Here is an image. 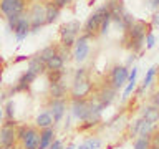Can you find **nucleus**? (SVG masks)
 I'll return each mask as SVG.
<instances>
[{"instance_id": "7c9ffc66", "label": "nucleus", "mask_w": 159, "mask_h": 149, "mask_svg": "<svg viewBox=\"0 0 159 149\" xmlns=\"http://www.w3.org/2000/svg\"><path fill=\"white\" fill-rule=\"evenodd\" d=\"M134 88H136V79H134V81H129V83H128V86H126V89H124V93H123V99H126L129 94L134 91Z\"/></svg>"}, {"instance_id": "c03bdc74", "label": "nucleus", "mask_w": 159, "mask_h": 149, "mask_svg": "<svg viewBox=\"0 0 159 149\" xmlns=\"http://www.w3.org/2000/svg\"><path fill=\"white\" fill-rule=\"evenodd\" d=\"M0 86H2V68H0Z\"/></svg>"}, {"instance_id": "39448f33", "label": "nucleus", "mask_w": 159, "mask_h": 149, "mask_svg": "<svg viewBox=\"0 0 159 149\" xmlns=\"http://www.w3.org/2000/svg\"><path fill=\"white\" fill-rule=\"evenodd\" d=\"M129 79V70L128 66H123V65H116L111 71H109V76H108V83L111 84V86L116 89L123 88L124 83H126Z\"/></svg>"}, {"instance_id": "20e7f679", "label": "nucleus", "mask_w": 159, "mask_h": 149, "mask_svg": "<svg viewBox=\"0 0 159 149\" xmlns=\"http://www.w3.org/2000/svg\"><path fill=\"white\" fill-rule=\"evenodd\" d=\"M91 91H93V83L89 79V76L78 78V79H73V86L70 89V96H71V99L86 98L91 94Z\"/></svg>"}, {"instance_id": "cd10ccee", "label": "nucleus", "mask_w": 159, "mask_h": 149, "mask_svg": "<svg viewBox=\"0 0 159 149\" xmlns=\"http://www.w3.org/2000/svg\"><path fill=\"white\" fill-rule=\"evenodd\" d=\"M111 13H106V17H104V20L101 22V27H99V35H106L108 33V28H109V23H111Z\"/></svg>"}, {"instance_id": "412c9836", "label": "nucleus", "mask_w": 159, "mask_h": 149, "mask_svg": "<svg viewBox=\"0 0 159 149\" xmlns=\"http://www.w3.org/2000/svg\"><path fill=\"white\" fill-rule=\"evenodd\" d=\"M63 66H65V61L61 60V56L57 53V55H55V56L47 63V71H58V70H63Z\"/></svg>"}, {"instance_id": "f257e3e1", "label": "nucleus", "mask_w": 159, "mask_h": 149, "mask_svg": "<svg viewBox=\"0 0 159 149\" xmlns=\"http://www.w3.org/2000/svg\"><path fill=\"white\" fill-rule=\"evenodd\" d=\"M106 13H108L106 5H103V7H99V8L94 10L93 15L86 20V23H84L83 35H86L88 38H91L96 33H99V27H101V22L104 20V17H106Z\"/></svg>"}, {"instance_id": "37998d69", "label": "nucleus", "mask_w": 159, "mask_h": 149, "mask_svg": "<svg viewBox=\"0 0 159 149\" xmlns=\"http://www.w3.org/2000/svg\"><path fill=\"white\" fill-rule=\"evenodd\" d=\"M76 149H89V147H88V146H86V144H81V146H78V147H76Z\"/></svg>"}, {"instance_id": "bb28decb", "label": "nucleus", "mask_w": 159, "mask_h": 149, "mask_svg": "<svg viewBox=\"0 0 159 149\" xmlns=\"http://www.w3.org/2000/svg\"><path fill=\"white\" fill-rule=\"evenodd\" d=\"M50 83H58L63 81V70H58V71H47Z\"/></svg>"}, {"instance_id": "ea45409f", "label": "nucleus", "mask_w": 159, "mask_h": 149, "mask_svg": "<svg viewBox=\"0 0 159 149\" xmlns=\"http://www.w3.org/2000/svg\"><path fill=\"white\" fill-rule=\"evenodd\" d=\"M152 23H154V25H159V13H156V15L152 17Z\"/></svg>"}, {"instance_id": "49530a36", "label": "nucleus", "mask_w": 159, "mask_h": 149, "mask_svg": "<svg viewBox=\"0 0 159 149\" xmlns=\"http://www.w3.org/2000/svg\"><path fill=\"white\" fill-rule=\"evenodd\" d=\"M15 149H18V147H15ZM20 149H22V147H20Z\"/></svg>"}, {"instance_id": "6e6552de", "label": "nucleus", "mask_w": 159, "mask_h": 149, "mask_svg": "<svg viewBox=\"0 0 159 149\" xmlns=\"http://www.w3.org/2000/svg\"><path fill=\"white\" fill-rule=\"evenodd\" d=\"M88 37L86 35H80L76 38V43H75V52H73V58L76 60V61H84L86 56L89 55V43H88Z\"/></svg>"}, {"instance_id": "4468645a", "label": "nucleus", "mask_w": 159, "mask_h": 149, "mask_svg": "<svg viewBox=\"0 0 159 149\" xmlns=\"http://www.w3.org/2000/svg\"><path fill=\"white\" fill-rule=\"evenodd\" d=\"M30 30H32V27H30L28 17L22 15V17H20V20L17 22V25H15V28H13V33H15V37H17L18 42H22V40L27 38V35L30 33Z\"/></svg>"}, {"instance_id": "aec40b11", "label": "nucleus", "mask_w": 159, "mask_h": 149, "mask_svg": "<svg viewBox=\"0 0 159 149\" xmlns=\"http://www.w3.org/2000/svg\"><path fill=\"white\" fill-rule=\"evenodd\" d=\"M57 53H58V48H57V47H53V45H50V47H45L42 52L38 53V58L42 60L45 65H47V63H48L50 60H52Z\"/></svg>"}, {"instance_id": "7ed1b4c3", "label": "nucleus", "mask_w": 159, "mask_h": 149, "mask_svg": "<svg viewBox=\"0 0 159 149\" xmlns=\"http://www.w3.org/2000/svg\"><path fill=\"white\" fill-rule=\"evenodd\" d=\"M28 20H30V27L32 33H37L40 28L47 23V5L43 3H33L32 10H30V15H28Z\"/></svg>"}, {"instance_id": "f3484780", "label": "nucleus", "mask_w": 159, "mask_h": 149, "mask_svg": "<svg viewBox=\"0 0 159 149\" xmlns=\"http://www.w3.org/2000/svg\"><path fill=\"white\" fill-rule=\"evenodd\" d=\"M50 98L52 99H65L66 98V86L63 81L50 83Z\"/></svg>"}, {"instance_id": "9b49d317", "label": "nucleus", "mask_w": 159, "mask_h": 149, "mask_svg": "<svg viewBox=\"0 0 159 149\" xmlns=\"http://www.w3.org/2000/svg\"><path fill=\"white\" fill-rule=\"evenodd\" d=\"M37 79V74H33L32 71H25L22 76L18 78V81H17V84L10 89V94H15V93H20V91H27V89L32 86V83Z\"/></svg>"}, {"instance_id": "72a5a7b5", "label": "nucleus", "mask_w": 159, "mask_h": 149, "mask_svg": "<svg viewBox=\"0 0 159 149\" xmlns=\"http://www.w3.org/2000/svg\"><path fill=\"white\" fill-rule=\"evenodd\" d=\"M144 119L143 118H139L136 123H134V126L131 128V136H136V134H139V129H141V124H143Z\"/></svg>"}, {"instance_id": "a211bd4d", "label": "nucleus", "mask_w": 159, "mask_h": 149, "mask_svg": "<svg viewBox=\"0 0 159 149\" xmlns=\"http://www.w3.org/2000/svg\"><path fill=\"white\" fill-rule=\"evenodd\" d=\"M28 71H32L33 74L40 76V74L47 73V65H45L38 56H33V58H30V61H28Z\"/></svg>"}, {"instance_id": "2eb2a0df", "label": "nucleus", "mask_w": 159, "mask_h": 149, "mask_svg": "<svg viewBox=\"0 0 159 149\" xmlns=\"http://www.w3.org/2000/svg\"><path fill=\"white\" fill-rule=\"evenodd\" d=\"M55 126V121H53V116L50 114V111H42L35 118V128L38 129H47V128H53Z\"/></svg>"}, {"instance_id": "a18cd8bd", "label": "nucleus", "mask_w": 159, "mask_h": 149, "mask_svg": "<svg viewBox=\"0 0 159 149\" xmlns=\"http://www.w3.org/2000/svg\"><path fill=\"white\" fill-rule=\"evenodd\" d=\"M65 149H76V147H75V146H66Z\"/></svg>"}, {"instance_id": "1a4fd4ad", "label": "nucleus", "mask_w": 159, "mask_h": 149, "mask_svg": "<svg viewBox=\"0 0 159 149\" xmlns=\"http://www.w3.org/2000/svg\"><path fill=\"white\" fill-rule=\"evenodd\" d=\"M94 98H96L98 101L106 108V106H109V104L114 101V98H116V89H114L111 84L106 81L101 88L98 89V93H96V96H94Z\"/></svg>"}, {"instance_id": "0eeeda50", "label": "nucleus", "mask_w": 159, "mask_h": 149, "mask_svg": "<svg viewBox=\"0 0 159 149\" xmlns=\"http://www.w3.org/2000/svg\"><path fill=\"white\" fill-rule=\"evenodd\" d=\"M25 0H2L0 2V12L8 15H23Z\"/></svg>"}, {"instance_id": "e433bc0d", "label": "nucleus", "mask_w": 159, "mask_h": 149, "mask_svg": "<svg viewBox=\"0 0 159 149\" xmlns=\"http://www.w3.org/2000/svg\"><path fill=\"white\" fill-rule=\"evenodd\" d=\"M48 149H63V142L60 141V139H55V141L52 142V146H50Z\"/></svg>"}, {"instance_id": "423d86ee", "label": "nucleus", "mask_w": 159, "mask_h": 149, "mask_svg": "<svg viewBox=\"0 0 159 149\" xmlns=\"http://www.w3.org/2000/svg\"><path fill=\"white\" fill-rule=\"evenodd\" d=\"M71 114L78 121H86L89 116V99L88 98L71 99Z\"/></svg>"}, {"instance_id": "393cba45", "label": "nucleus", "mask_w": 159, "mask_h": 149, "mask_svg": "<svg viewBox=\"0 0 159 149\" xmlns=\"http://www.w3.org/2000/svg\"><path fill=\"white\" fill-rule=\"evenodd\" d=\"M156 71H157V66H151V68L148 70L146 76H144V81H143V86H144V88H148L149 84H151V81H152V78L156 76Z\"/></svg>"}, {"instance_id": "c85d7f7f", "label": "nucleus", "mask_w": 159, "mask_h": 149, "mask_svg": "<svg viewBox=\"0 0 159 149\" xmlns=\"http://www.w3.org/2000/svg\"><path fill=\"white\" fill-rule=\"evenodd\" d=\"M28 128L30 126H27V124H20V126H17V141L18 142H22L25 139V136H27V133H28Z\"/></svg>"}, {"instance_id": "a878e982", "label": "nucleus", "mask_w": 159, "mask_h": 149, "mask_svg": "<svg viewBox=\"0 0 159 149\" xmlns=\"http://www.w3.org/2000/svg\"><path fill=\"white\" fill-rule=\"evenodd\" d=\"M134 149H151V141L148 138H138L134 141Z\"/></svg>"}, {"instance_id": "c9c22d12", "label": "nucleus", "mask_w": 159, "mask_h": 149, "mask_svg": "<svg viewBox=\"0 0 159 149\" xmlns=\"http://www.w3.org/2000/svg\"><path fill=\"white\" fill-rule=\"evenodd\" d=\"M86 76H88L86 68H78L76 73H75V79H78V78H86Z\"/></svg>"}, {"instance_id": "6ab92c4d", "label": "nucleus", "mask_w": 159, "mask_h": 149, "mask_svg": "<svg viewBox=\"0 0 159 149\" xmlns=\"http://www.w3.org/2000/svg\"><path fill=\"white\" fill-rule=\"evenodd\" d=\"M144 121L148 123H152V124H157L159 123V106H148L143 109V116H141Z\"/></svg>"}, {"instance_id": "79ce46f5", "label": "nucleus", "mask_w": 159, "mask_h": 149, "mask_svg": "<svg viewBox=\"0 0 159 149\" xmlns=\"http://www.w3.org/2000/svg\"><path fill=\"white\" fill-rule=\"evenodd\" d=\"M2 119H3V108H0V123H2Z\"/></svg>"}, {"instance_id": "f704fd0d", "label": "nucleus", "mask_w": 159, "mask_h": 149, "mask_svg": "<svg viewBox=\"0 0 159 149\" xmlns=\"http://www.w3.org/2000/svg\"><path fill=\"white\" fill-rule=\"evenodd\" d=\"M70 3H71V0H53V5H55V7H58L60 10L65 8V7H68Z\"/></svg>"}, {"instance_id": "4c0bfd02", "label": "nucleus", "mask_w": 159, "mask_h": 149, "mask_svg": "<svg viewBox=\"0 0 159 149\" xmlns=\"http://www.w3.org/2000/svg\"><path fill=\"white\" fill-rule=\"evenodd\" d=\"M149 8L157 10L159 8V0H149Z\"/></svg>"}, {"instance_id": "f8f14e48", "label": "nucleus", "mask_w": 159, "mask_h": 149, "mask_svg": "<svg viewBox=\"0 0 159 149\" xmlns=\"http://www.w3.org/2000/svg\"><path fill=\"white\" fill-rule=\"evenodd\" d=\"M106 8H108V12L111 13V20L114 23L119 25L121 17L126 13L124 5H123V0H108V2H106Z\"/></svg>"}, {"instance_id": "5701e85b", "label": "nucleus", "mask_w": 159, "mask_h": 149, "mask_svg": "<svg viewBox=\"0 0 159 149\" xmlns=\"http://www.w3.org/2000/svg\"><path fill=\"white\" fill-rule=\"evenodd\" d=\"M60 12H61V10H60L58 7H55L53 2H50L47 5V23H53L55 20L60 17Z\"/></svg>"}, {"instance_id": "4be33fe9", "label": "nucleus", "mask_w": 159, "mask_h": 149, "mask_svg": "<svg viewBox=\"0 0 159 149\" xmlns=\"http://www.w3.org/2000/svg\"><path fill=\"white\" fill-rule=\"evenodd\" d=\"M154 131H156V124L148 123V121H143L141 129H139V138H148V139H151V136L154 134Z\"/></svg>"}, {"instance_id": "2f4dec72", "label": "nucleus", "mask_w": 159, "mask_h": 149, "mask_svg": "<svg viewBox=\"0 0 159 149\" xmlns=\"http://www.w3.org/2000/svg\"><path fill=\"white\" fill-rule=\"evenodd\" d=\"M154 45H156V37L152 35V32H149V33L146 35V48L151 50Z\"/></svg>"}, {"instance_id": "9d476101", "label": "nucleus", "mask_w": 159, "mask_h": 149, "mask_svg": "<svg viewBox=\"0 0 159 149\" xmlns=\"http://www.w3.org/2000/svg\"><path fill=\"white\" fill-rule=\"evenodd\" d=\"M48 111L53 116L55 124L60 123L63 119V116H65V111H66V101H65V99H52V98H50Z\"/></svg>"}, {"instance_id": "c756f323", "label": "nucleus", "mask_w": 159, "mask_h": 149, "mask_svg": "<svg viewBox=\"0 0 159 149\" xmlns=\"http://www.w3.org/2000/svg\"><path fill=\"white\" fill-rule=\"evenodd\" d=\"M84 144H86L89 149H99L103 142H101V139H99V138H89V139H86V142H84Z\"/></svg>"}, {"instance_id": "dca6fc26", "label": "nucleus", "mask_w": 159, "mask_h": 149, "mask_svg": "<svg viewBox=\"0 0 159 149\" xmlns=\"http://www.w3.org/2000/svg\"><path fill=\"white\" fill-rule=\"evenodd\" d=\"M53 141H55V129L53 128L40 129V146H38V149H48L52 146Z\"/></svg>"}, {"instance_id": "473e14b6", "label": "nucleus", "mask_w": 159, "mask_h": 149, "mask_svg": "<svg viewBox=\"0 0 159 149\" xmlns=\"http://www.w3.org/2000/svg\"><path fill=\"white\" fill-rule=\"evenodd\" d=\"M149 141H151V149H159V131H154Z\"/></svg>"}, {"instance_id": "58836bf2", "label": "nucleus", "mask_w": 159, "mask_h": 149, "mask_svg": "<svg viewBox=\"0 0 159 149\" xmlns=\"http://www.w3.org/2000/svg\"><path fill=\"white\" fill-rule=\"evenodd\" d=\"M152 106H159V93H156L154 94V98H152Z\"/></svg>"}, {"instance_id": "a19ab883", "label": "nucleus", "mask_w": 159, "mask_h": 149, "mask_svg": "<svg viewBox=\"0 0 159 149\" xmlns=\"http://www.w3.org/2000/svg\"><path fill=\"white\" fill-rule=\"evenodd\" d=\"M23 60H27V56H25V55H20L18 58H15V63H18V61H23Z\"/></svg>"}, {"instance_id": "de8ad7c7", "label": "nucleus", "mask_w": 159, "mask_h": 149, "mask_svg": "<svg viewBox=\"0 0 159 149\" xmlns=\"http://www.w3.org/2000/svg\"><path fill=\"white\" fill-rule=\"evenodd\" d=\"M0 149H2V147H0Z\"/></svg>"}, {"instance_id": "ddd939ff", "label": "nucleus", "mask_w": 159, "mask_h": 149, "mask_svg": "<svg viewBox=\"0 0 159 149\" xmlns=\"http://www.w3.org/2000/svg\"><path fill=\"white\" fill-rule=\"evenodd\" d=\"M40 146V131L38 128L30 126L25 139L22 141V149H38Z\"/></svg>"}, {"instance_id": "f03ea898", "label": "nucleus", "mask_w": 159, "mask_h": 149, "mask_svg": "<svg viewBox=\"0 0 159 149\" xmlns=\"http://www.w3.org/2000/svg\"><path fill=\"white\" fill-rule=\"evenodd\" d=\"M81 32V25L76 20L73 22H68L65 23L61 28H60V35H61V47H73L76 43V38H78V33Z\"/></svg>"}, {"instance_id": "b1692460", "label": "nucleus", "mask_w": 159, "mask_h": 149, "mask_svg": "<svg viewBox=\"0 0 159 149\" xmlns=\"http://www.w3.org/2000/svg\"><path fill=\"white\" fill-rule=\"evenodd\" d=\"M13 116H15V103H13V99H8L3 108V118L7 121V119H15Z\"/></svg>"}]
</instances>
